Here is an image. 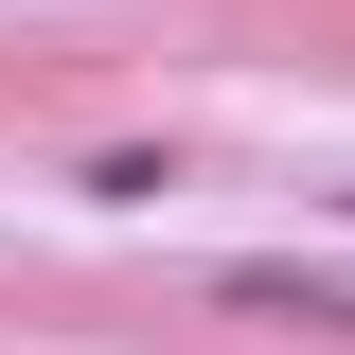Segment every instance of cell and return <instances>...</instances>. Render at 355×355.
I'll return each instance as SVG.
<instances>
[{
    "mask_svg": "<svg viewBox=\"0 0 355 355\" xmlns=\"http://www.w3.org/2000/svg\"><path fill=\"white\" fill-rule=\"evenodd\" d=\"M214 320H266V338H355L338 266H214Z\"/></svg>",
    "mask_w": 355,
    "mask_h": 355,
    "instance_id": "obj_1",
    "label": "cell"
}]
</instances>
